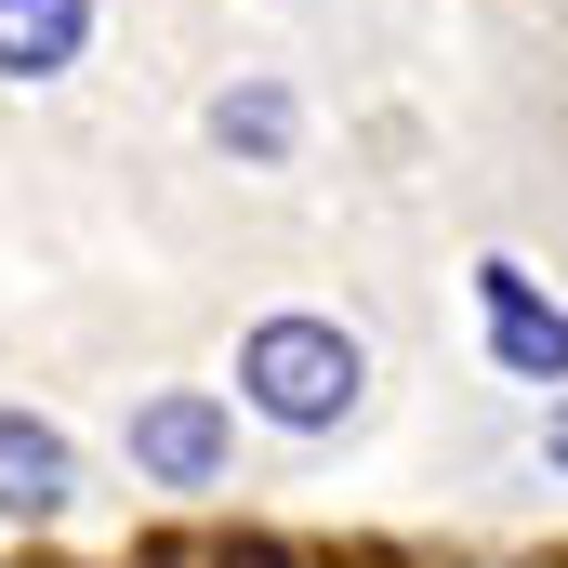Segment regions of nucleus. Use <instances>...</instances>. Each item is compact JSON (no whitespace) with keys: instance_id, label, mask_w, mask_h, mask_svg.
I'll return each instance as SVG.
<instances>
[{"instance_id":"nucleus-1","label":"nucleus","mask_w":568,"mask_h":568,"mask_svg":"<svg viewBox=\"0 0 568 568\" xmlns=\"http://www.w3.org/2000/svg\"><path fill=\"white\" fill-rule=\"evenodd\" d=\"M239 384H252V410L291 436L344 424L357 410V384H371V357H357V331H331V317H265L252 344H239Z\"/></svg>"},{"instance_id":"nucleus-2","label":"nucleus","mask_w":568,"mask_h":568,"mask_svg":"<svg viewBox=\"0 0 568 568\" xmlns=\"http://www.w3.org/2000/svg\"><path fill=\"white\" fill-rule=\"evenodd\" d=\"M225 449H239V424H225V397H199V384L133 410V463L159 476V489H212V476H225Z\"/></svg>"},{"instance_id":"nucleus-3","label":"nucleus","mask_w":568,"mask_h":568,"mask_svg":"<svg viewBox=\"0 0 568 568\" xmlns=\"http://www.w3.org/2000/svg\"><path fill=\"white\" fill-rule=\"evenodd\" d=\"M476 304H489V344L516 384H568V304H542L516 265H476Z\"/></svg>"},{"instance_id":"nucleus-4","label":"nucleus","mask_w":568,"mask_h":568,"mask_svg":"<svg viewBox=\"0 0 568 568\" xmlns=\"http://www.w3.org/2000/svg\"><path fill=\"white\" fill-rule=\"evenodd\" d=\"M80 40H93V0H0V80H53L80 67Z\"/></svg>"},{"instance_id":"nucleus-5","label":"nucleus","mask_w":568,"mask_h":568,"mask_svg":"<svg viewBox=\"0 0 568 568\" xmlns=\"http://www.w3.org/2000/svg\"><path fill=\"white\" fill-rule=\"evenodd\" d=\"M53 503H67V436L0 410V516H53Z\"/></svg>"},{"instance_id":"nucleus-6","label":"nucleus","mask_w":568,"mask_h":568,"mask_svg":"<svg viewBox=\"0 0 568 568\" xmlns=\"http://www.w3.org/2000/svg\"><path fill=\"white\" fill-rule=\"evenodd\" d=\"M212 145H239V159H291V93H278V80L225 93V106H212Z\"/></svg>"},{"instance_id":"nucleus-7","label":"nucleus","mask_w":568,"mask_h":568,"mask_svg":"<svg viewBox=\"0 0 568 568\" xmlns=\"http://www.w3.org/2000/svg\"><path fill=\"white\" fill-rule=\"evenodd\" d=\"M212 568H291V542H225Z\"/></svg>"},{"instance_id":"nucleus-8","label":"nucleus","mask_w":568,"mask_h":568,"mask_svg":"<svg viewBox=\"0 0 568 568\" xmlns=\"http://www.w3.org/2000/svg\"><path fill=\"white\" fill-rule=\"evenodd\" d=\"M556 463H568V410H556Z\"/></svg>"}]
</instances>
